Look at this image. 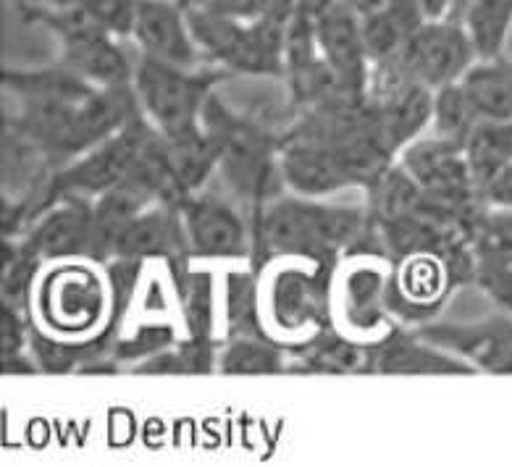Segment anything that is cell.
<instances>
[{
	"mask_svg": "<svg viewBox=\"0 0 512 467\" xmlns=\"http://www.w3.org/2000/svg\"><path fill=\"white\" fill-rule=\"evenodd\" d=\"M287 363V349L266 334L232 336L218 349V370L226 376H279Z\"/></svg>",
	"mask_w": 512,
	"mask_h": 467,
	"instance_id": "24",
	"label": "cell"
},
{
	"mask_svg": "<svg viewBox=\"0 0 512 467\" xmlns=\"http://www.w3.org/2000/svg\"><path fill=\"white\" fill-rule=\"evenodd\" d=\"M184 8L205 61L239 77H284L287 24L295 11V0H281L279 6L255 21L208 14L187 3Z\"/></svg>",
	"mask_w": 512,
	"mask_h": 467,
	"instance_id": "4",
	"label": "cell"
},
{
	"mask_svg": "<svg viewBox=\"0 0 512 467\" xmlns=\"http://www.w3.org/2000/svg\"><path fill=\"white\" fill-rule=\"evenodd\" d=\"M316 40L323 63L329 66L344 95L355 100L368 98L373 61L365 48L358 11L347 0H337L318 21Z\"/></svg>",
	"mask_w": 512,
	"mask_h": 467,
	"instance_id": "13",
	"label": "cell"
},
{
	"mask_svg": "<svg viewBox=\"0 0 512 467\" xmlns=\"http://www.w3.org/2000/svg\"><path fill=\"white\" fill-rule=\"evenodd\" d=\"M371 373L381 376H473L476 368L463 357L436 347L415 328L400 326L371 349Z\"/></svg>",
	"mask_w": 512,
	"mask_h": 467,
	"instance_id": "17",
	"label": "cell"
},
{
	"mask_svg": "<svg viewBox=\"0 0 512 467\" xmlns=\"http://www.w3.org/2000/svg\"><path fill=\"white\" fill-rule=\"evenodd\" d=\"M457 19L468 29L478 58L502 56L512 29V0H465Z\"/></svg>",
	"mask_w": 512,
	"mask_h": 467,
	"instance_id": "26",
	"label": "cell"
},
{
	"mask_svg": "<svg viewBox=\"0 0 512 467\" xmlns=\"http://www.w3.org/2000/svg\"><path fill=\"white\" fill-rule=\"evenodd\" d=\"M29 321L66 342L108 344L116 339V294L108 265L95 258L43 263L29 294Z\"/></svg>",
	"mask_w": 512,
	"mask_h": 467,
	"instance_id": "2",
	"label": "cell"
},
{
	"mask_svg": "<svg viewBox=\"0 0 512 467\" xmlns=\"http://www.w3.org/2000/svg\"><path fill=\"white\" fill-rule=\"evenodd\" d=\"M392 313L400 326L418 328L436 321L444 302L460 289L455 268L439 252H410L392 260Z\"/></svg>",
	"mask_w": 512,
	"mask_h": 467,
	"instance_id": "11",
	"label": "cell"
},
{
	"mask_svg": "<svg viewBox=\"0 0 512 467\" xmlns=\"http://www.w3.org/2000/svg\"><path fill=\"white\" fill-rule=\"evenodd\" d=\"M229 77L232 71L211 61L197 69H182L140 56L134 69V92L150 124L166 140H182L203 129L205 103Z\"/></svg>",
	"mask_w": 512,
	"mask_h": 467,
	"instance_id": "6",
	"label": "cell"
},
{
	"mask_svg": "<svg viewBox=\"0 0 512 467\" xmlns=\"http://www.w3.org/2000/svg\"><path fill=\"white\" fill-rule=\"evenodd\" d=\"M423 339L452 355L463 357L476 373L512 376V315H486L481 321L439 323L431 321L415 328Z\"/></svg>",
	"mask_w": 512,
	"mask_h": 467,
	"instance_id": "12",
	"label": "cell"
},
{
	"mask_svg": "<svg viewBox=\"0 0 512 467\" xmlns=\"http://www.w3.org/2000/svg\"><path fill=\"white\" fill-rule=\"evenodd\" d=\"M287 373H371V349L360 347L329 326L313 342L289 352Z\"/></svg>",
	"mask_w": 512,
	"mask_h": 467,
	"instance_id": "22",
	"label": "cell"
},
{
	"mask_svg": "<svg viewBox=\"0 0 512 467\" xmlns=\"http://www.w3.org/2000/svg\"><path fill=\"white\" fill-rule=\"evenodd\" d=\"M392 258L350 250L331 273V326L360 347H379L400 328L392 313Z\"/></svg>",
	"mask_w": 512,
	"mask_h": 467,
	"instance_id": "5",
	"label": "cell"
},
{
	"mask_svg": "<svg viewBox=\"0 0 512 467\" xmlns=\"http://www.w3.org/2000/svg\"><path fill=\"white\" fill-rule=\"evenodd\" d=\"M431 124H434V134L465 147V140L473 132V126L478 124V116L465 98L460 79L444 84L434 92V119H431Z\"/></svg>",
	"mask_w": 512,
	"mask_h": 467,
	"instance_id": "27",
	"label": "cell"
},
{
	"mask_svg": "<svg viewBox=\"0 0 512 467\" xmlns=\"http://www.w3.org/2000/svg\"><path fill=\"white\" fill-rule=\"evenodd\" d=\"M61 63L77 71L95 87H124L134 84L137 61L121 45V37L106 29H82L77 35L61 37Z\"/></svg>",
	"mask_w": 512,
	"mask_h": 467,
	"instance_id": "18",
	"label": "cell"
},
{
	"mask_svg": "<svg viewBox=\"0 0 512 467\" xmlns=\"http://www.w3.org/2000/svg\"><path fill=\"white\" fill-rule=\"evenodd\" d=\"M460 87L478 121H512V61L505 53L478 58L460 77Z\"/></svg>",
	"mask_w": 512,
	"mask_h": 467,
	"instance_id": "21",
	"label": "cell"
},
{
	"mask_svg": "<svg viewBox=\"0 0 512 467\" xmlns=\"http://www.w3.org/2000/svg\"><path fill=\"white\" fill-rule=\"evenodd\" d=\"M158 140H161V132L150 124L145 113H140L137 119L129 121L116 134H111L108 140L90 147L87 153L58 168L56 174L50 176V182L45 184L43 192L37 195L35 203H32L29 224L37 216H43L50 205L58 203V197L77 195L95 200L98 195L129 179L137 171V166L148 158V153Z\"/></svg>",
	"mask_w": 512,
	"mask_h": 467,
	"instance_id": "8",
	"label": "cell"
},
{
	"mask_svg": "<svg viewBox=\"0 0 512 467\" xmlns=\"http://www.w3.org/2000/svg\"><path fill=\"white\" fill-rule=\"evenodd\" d=\"M476 284L512 315V210L489 208L476 229Z\"/></svg>",
	"mask_w": 512,
	"mask_h": 467,
	"instance_id": "19",
	"label": "cell"
},
{
	"mask_svg": "<svg viewBox=\"0 0 512 467\" xmlns=\"http://www.w3.org/2000/svg\"><path fill=\"white\" fill-rule=\"evenodd\" d=\"M363 24L365 48L371 61H384L415 35V29L426 24L415 6V0H392L386 6L376 8L371 14L360 16Z\"/></svg>",
	"mask_w": 512,
	"mask_h": 467,
	"instance_id": "23",
	"label": "cell"
},
{
	"mask_svg": "<svg viewBox=\"0 0 512 467\" xmlns=\"http://www.w3.org/2000/svg\"><path fill=\"white\" fill-rule=\"evenodd\" d=\"M423 21H444L455 19L457 0H415Z\"/></svg>",
	"mask_w": 512,
	"mask_h": 467,
	"instance_id": "30",
	"label": "cell"
},
{
	"mask_svg": "<svg viewBox=\"0 0 512 467\" xmlns=\"http://www.w3.org/2000/svg\"><path fill=\"white\" fill-rule=\"evenodd\" d=\"M113 258L171 260L184 263L190 258V244L184 231L179 205L155 203L132 218L113 244ZM111 258V260H113Z\"/></svg>",
	"mask_w": 512,
	"mask_h": 467,
	"instance_id": "16",
	"label": "cell"
},
{
	"mask_svg": "<svg viewBox=\"0 0 512 467\" xmlns=\"http://www.w3.org/2000/svg\"><path fill=\"white\" fill-rule=\"evenodd\" d=\"M463 150L470 174L484 192L486 184L512 161V121H478Z\"/></svg>",
	"mask_w": 512,
	"mask_h": 467,
	"instance_id": "25",
	"label": "cell"
},
{
	"mask_svg": "<svg viewBox=\"0 0 512 467\" xmlns=\"http://www.w3.org/2000/svg\"><path fill=\"white\" fill-rule=\"evenodd\" d=\"M132 40L140 56L153 61L182 69H197L205 63L182 0H137Z\"/></svg>",
	"mask_w": 512,
	"mask_h": 467,
	"instance_id": "14",
	"label": "cell"
},
{
	"mask_svg": "<svg viewBox=\"0 0 512 467\" xmlns=\"http://www.w3.org/2000/svg\"><path fill=\"white\" fill-rule=\"evenodd\" d=\"M334 265L279 255L258 268V315L268 339L295 352L331 326Z\"/></svg>",
	"mask_w": 512,
	"mask_h": 467,
	"instance_id": "3",
	"label": "cell"
},
{
	"mask_svg": "<svg viewBox=\"0 0 512 467\" xmlns=\"http://www.w3.org/2000/svg\"><path fill=\"white\" fill-rule=\"evenodd\" d=\"M92 229H95V208L90 197L66 195L58 197V203L50 205L43 216H37L19 239L43 263L79 258V255L90 258Z\"/></svg>",
	"mask_w": 512,
	"mask_h": 467,
	"instance_id": "15",
	"label": "cell"
},
{
	"mask_svg": "<svg viewBox=\"0 0 512 467\" xmlns=\"http://www.w3.org/2000/svg\"><path fill=\"white\" fill-rule=\"evenodd\" d=\"M182 3L203 8L208 14L229 16V19L239 21H255L260 16H266L274 6H279L281 0H182Z\"/></svg>",
	"mask_w": 512,
	"mask_h": 467,
	"instance_id": "28",
	"label": "cell"
},
{
	"mask_svg": "<svg viewBox=\"0 0 512 467\" xmlns=\"http://www.w3.org/2000/svg\"><path fill=\"white\" fill-rule=\"evenodd\" d=\"M476 61V45L463 21H426L394 56L373 63L368 95L402 84H423L436 92L444 84L457 82Z\"/></svg>",
	"mask_w": 512,
	"mask_h": 467,
	"instance_id": "7",
	"label": "cell"
},
{
	"mask_svg": "<svg viewBox=\"0 0 512 467\" xmlns=\"http://www.w3.org/2000/svg\"><path fill=\"white\" fill-rule=\"evenodd\" d=\"M350 250H384L368 205H334L326 197L287 192L253 216V268L279 255L337 265Z\"/></svg>",
	"mask_w": 512,
	"mask_h": 467,
	"instance_id": "1",
	"label": "cell"
},
{
	"mask_svg": "<svg viewBox=\"0 0 512 467\" xmlns=\"http://www.w3.org/2000/svg\"><path fill=\"white\" fill-rule=\"evenodd\" d=\"M355 11H358L360 16L363 14H371V11H376V8L386 6V3H392V0H347Z\"/></svg>",
	"mask_w": 512,
	"mask_h": 467,
	"instance_id": "31",
	"label": "cell"
},
{
	"mask_svg": "<svg viewBox=\"0 0 512 467\" xmlns=\"http://www.w3.org/2000/svg\"><path fill=\"white\" fill-rule=\"evenodd\" d=\"M381 132L394 153L400 155L407 145L421 137L434 119V90L423 84H402L394 90L368 95Z\"/></svg>",
	"mask_w": 512,
	"mask_h": 467,
	"instance_id": "20",
	"label": "cell"
},
{
	"mask_svg": "<svg viewBox=\"0 0 512 467\" xmlns=\"http://www.w3.org/2000/svg\"><path fill=\"white\" fill-rule=\"evenodd\" d=\"M190 258L205 263H250L253 213L229 197L218 184H205L182 205Z\"/></svg>",
	"mask_w": 512,
	"mask_h": 467,
	"instance_id": "9",
	"label": "cell"
},
{
	"mask_svg": "<svg viewBox=\"0 0 512 467\" xmlns=\"http://www.w3.org/2000/svg\"><path fill=\"white\" fill-rule=\"evenodd\" d=\"M481 195H484L489 208L512 210V161L486 184Z\"/></svg>",
	"mask_w": 512,
	"mask_h": 467,
	"instance_id": "29",
	"label": "cell"
},
{
	"mask_svg": "<svg viewBox=\"0 0 512 467\" xmlns=\"http://www.w3.org/2000/svg\"><path fill=\"white\" fill-rule=\"evenodd\" d=\"M397 158L407 174L413 176V182L439 203L468 216H481L484 210H489L476 179L470 174L463 145L431 134L410 142Z\"/></svg>",
	"mask_w": 512,
	"mask_h": 467,
	"instance_id": "10",
	"label": "cell"
}]
</instances>
